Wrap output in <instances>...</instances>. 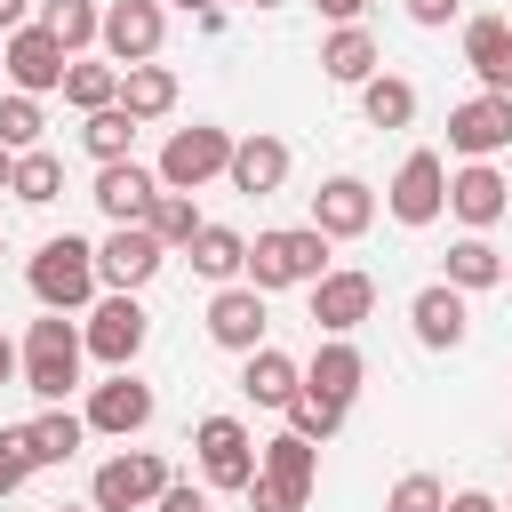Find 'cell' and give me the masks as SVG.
<instances>
[{
  "label": "cell",
  "instance_id": "277c9868",
  "mask_svg": "<svg viewBox=\"0 0 512 512\" xmlns=\"http://www.w3.org/2000/svg\"><path fill=\"white\" fill-rule=\"evenodd\" d=\"M312 488H320V448H312V440L280 432V440H264V448H256L248 512H304V504H312Z\"/></svg>",
  "mask_w": 512,
  "mask_h": 512
},
{
  "label": "cell",
  "instance_id": "4fadbf2b",
  "mask_svg": "<svg viewBox=\"0 0 512 512\" xmlns=\"http://www.w3.org/2000/svg\"><path fill=\"white\" fill-rule=\"evenodd\" d=\"M304 296H312V328H320V336H352V328L376 312V280L352 272V264H328Z\"/></svg>",
  "mask_w": 512,
  "mask_h": 512
},
{
  "label": "cell",
  "instance_id": "83f0119b",
  "mask_svg": "<svg viewBox=\"0 0 512 512\" xmlns=\"http://www.w3.org/2000/svg\"><path fill=\"white\" fill-rule=\"evenodd\" d=\"M456 296H472V288H504V248L488 240V232H464L456 248H448V272H440Z\"/></svg>",
  "mask_w": 512,
  "mask_h": 512
},
{
  "label": "cell",
  "instance_id": "d4e9b609",
  "mask_svg": "<svg viewBox=\"0 0 512 512\" xmlns=\"http://www.w3.org/2000/svg\"><path fill=\"white\" fill-rule=\"evenodd\" d=\"M376 40H368V24H336L328 40H320V72L336 80V88H360V80H376Z\"/></svg>",
  "mask_w": 512,
  "mask_h": 512
},
{
  "label": "cell",
  "instance_id": "7dc6e473",
  "mask_svg": "<svg viewBox=\"0 0 512 512\" xmlns=\"http://www.w3.org/2000/svg\"><path fill=\"white\" fill-rule=\"evenodd\" d=\"M176 8H184V16H200V8H216V0H176Z\"/></svg>",
  "mask_w": 512,
  "mask_h": 512
},
{
  "label": "cell",
  "instance_id": "9c48e42d",
  "mask_svg": "<svg viewBox=\"0 0 512 512\" xmlns=\"http://www.w3.org/2000/svg\"><path fill=\"white\" fill-rule=\"evenodd\" d=\"M144 336H152V312H144L136 296H96V304H88V328H80L88 360H104V368H136Z\"/></svg>",
  "mask_w": 512,
  "mask_h": 512
},
{
  "label": "cell",
  "instance_id": "681fc988",
  "mask_svg": "<svg viewBox=\"0 0 512 512\" xmlns=\"http://www.w3.org/2000/svg\"><path fill=\"white\" fill-rule=\"evenodd\" d=\"M56 512H80V504H56ZM88 512H96V504H88Z\"/></svg>",
  "mask_w": 512,
  "mask_h": 512
},
{
  "label": "cell",
  "instance_id": "816d5d0a",
  "mask_svg": "<svg viewBox=\"0 0 512 512\" xmlns=\"http://www.w3.org/2000/svg\"><path fill=\"white\" fill-rule=\"evenodd\" d=\"M504 192H512V168H504Z\"/></svg>",
  "mask_w": 512,
  "mask_h": 512
},
{
  "label": "cell",
  "instance_id": "ee69618b",
  "mask_svg": "<svg viewBox=\"0 0 512 512\" xmlns=\"http://www.w3.org/2000/svg\"><path fill=\"white\" fill-rule=\"evenodd\" d=\"M16 24H32V0H0V32H16Z\"/></svg>",
  "mask_w": 512,
  "mask_h": 512
},
{
  "label": "cell",
  "instance_id": "1f68e13d",
  "mask_svg": "<svg viewBox=\"0 0 512 512\" xmlns=\"http://www.w3.org/2000/svg\"><path fill=\"white\" fill-rule=\"evenodd\" d=\"M8 192H16L24 208H48V200H64V160H56L48 144L16 152V168H8Z\"/></svg>",
  "mask_w": 512,
  "mask_h": 512
},
{
  "label": "cell",
  "instance_id": "c3c4849f",
  "mask_svg": "<svg viewBox=\"0 0 512 512\" xmlns=\"http://www.w3.org/2000/svg\"><path fill=\"white\" fill-rule=\"evenodd\" d=\"M8 168H16V152H0V192H8Z\"/></svg>",
  "mask_w": 512,
  "mask_h": 512
},
{
  "label": "cell",
  "instance_id": "db71d44e",
  "mask_svg": "<svg viewBox=\"0 0 512 512\" xmlns=\"http://www.w3.org/2000/svg\"><path fill=\"white\" fill-rule=\"evenodd\" d=\"M504 512H512V504H504Z\"/></svg>",
  "mask_w": 512,
  "mask_h": 512
},
{
  "label": "cell",
  "instance_id": "5bb4252c",
  "mask_svg": "<svg viewBox=\"0 0 512 512\" xmlns=\"http://www.w3.org/2000/svg\"><path fill=\"white\" fill-rule=\"evenodd\" d=\"M448 152L456 160H496V152H512V96H464L456 112H448Z\"/></svg>",
  "mask_w": 512,
  "mask_h": 512
},
{
  "label": "cell",
  "instance_id": "6da1fadb",
  "mask_svg": "<svg viewBox=\"0 0 512 512\" xmlns=\"http://www.w3.org/2000/svg\"><path fill=\"white\" fill-rule=\"evenodd\" d=\"M80 360H88L80 328H72L64 312H40V320L24 328V344H16V384H24L40 408H64V392L80 384Z\"/></svg>",
  "mask_w": 512,
  "mask_h": 512
},
{
  "label": "cell",
  "instance_id": "8d00e7d4",
  "mask_svg": "<svg viewBox=\"0 0 512 512\" xmlns=\"http://www.w3.org/2000/svg\"><path fill=\"white\" fill-rule=\"evenodd\" d=\"M40 128H48V112H40V96H0V152H32L40 144Z\"/></svg>",
  "mask_w": 512,
  "mask_h": 512
},
{
  "label": "cell",
  "instance_id": "ac0fdd59",
  "mask_svg": "<svg viewBox=\"0 0 512 512\" xmlns=\"http://www.w3.org/2000/svg\"><path fill=\"white\" fill-rule=\"evenodd\" d=\"M408 328H416L424 352H456V344L472 336V312H464V296H456L448 280H424V288L408 296Z\"/></svg>",
  "mask_w": 512,
  "mask_h": 512
},
{
  "label": "cell",
  "instance_id": "ffe728a7",
  "mask_svg": "<svg viewBox=\"0 0 512 512\" xmlns=\"http://www.w3.org/2000/svg\"><path fill=\"white\" fill-rule=\"evenodd\" d=\"M88 200L104 208V224H144L152 200H160V176L144 160H112V168H96V192Z\"/></svg>",
  "mask_w": 512,
  "mask_h": 512
},
{
  "label": "cell",
  "instance_id": "e575fe53",
  "mask_svg": "<svg viewBox=\"0 0 512 512\" xmlns=\"http://www.w3.org/2000/svg\"><path fill=\"white\" fill-rule=\"evenodd\" d=\"M200 224H208V216L192 208V192H160V200H152V216H144V232H152L168 256H176V248H192V232H200Z\"/></svg>",
  "mask_w": 512,
  "mask_h": 512
},
{
  "label": "cell",
  "instance_id": "836d02e7",
  "mask_svg": "<svg viewBox=\"0 0 512 512\" xmlns=\"http://www.w3.org/2000/svg\"><path fill=\"white\" fill-rule=\"evenodd\" d=\"M64 104H72V112H104V104H120V64H88V56H72V64H64Z\"/></svg>",
  "mask_w": 512,
  "mask_h": 512
},
{
  "label": "cell",
  "instance_id": "4316f807",
  "mask_svg": "<svg viewBox=\"0 0 512 512\" xmlns=\"http://www.w3.org/2000/svg\"><path fill=\"white\" fill-rule=\"evenodd\" d=\"M184 256H192V272H200V280H216V288H232V280L248 272V240H240L232 224H200Z\"/></svg>",
  "mask_w": 512,
  "mask_h": 512
},
{
  "label": "cell",
  "instance_id": "d6a6232c",
  "mask_svg": "<svg viewBox=\"0 0 512 512\" xmlns=\"http://www.w3.org/2000/svg\"><path fill=\"white\" fill-rule=\"evenodd\" d=\"M360 112H368V128H408L416 120V80H400V72L360 80Z\"/></svg>",
  "mask_w": 512,
  "mask_h": 512
},
{
  "label": "cell",
  "instance_id": "f907efd6",
  "mask_svg": "<svg viewBox=\"0 0 512 512\" xmlns=\"http://www.w3.org/2000/svg\"><path fill=\"white\" fill-rule=\"evenodd\" d=\"M504 288H512V256H504Z\"/></svg>",
  "mask_w": 512,
  "mask_h": 512
},
{
  "label": "cell",
  "instance_id": "603a6c76",
  "mask_svg": "<svg viewBox=\"0 0 512 512\" xmlns=\"http://www.w3.org/2000/svg\"><path fill=\"white\" fill-rule=\"evenodd\" d=\"M360 384H368V360H360L352 336H328V344L312 352V368H304V392H320V400H336V408H352Z\"/></svg>",
  "mask_w": 512,
  "mask_h": 512
},
{
  "label": "cell",
  "instance_id": "9a60e30c",
  "mask_svg": "<svg viewBox=\"0 0 512 512\" xmlns=\"http://www.w3.org/2000/svg\"><path fill=\"white\" fill-rule=\"evenodd\" d=\"M264 328H272V312H264V296H256L248 280H232V288L208 296V344H216V352H240V360H248V352L264 344Z\"/></svg>",
  "mask_w": 512,
  "mask_h": 512
},
{
  "label": "cell",
  "instance_id": "30bf717a",
  "mask_svg": "<svg viewBox=\"0 0 512 512\" xmlns=\"http://www.w3.org/2000/svg\"><path fill=\"white\" fill-rule=\"evenodd\" d=\"M152 416H160V400H152V384L136 368H112L104 384H88V408H80V424L88 432H112V440H136Z\"/></svg>",
  "mask_w": 512,
  "mask_h": 512
},
{
  "label": "cell",
  "instance_id": "ab89813d",
  "mask_svg": "<svg viewBox=\"0 0 512 512\" xmlns=\"http://www.w3.org/2000/svg\"><path fill=\"white\" fill-rule=\"evenodd\" d=\"M400 8H408V24L440 32V24H456V8H464V0H400Z\"/></svg>",
  "mask_w": 512,
  "mask_h": 512
},
{
  "label": "cell",
  "instance_id": "52a82bcc",
  "mask_svg": "<svg viewBox=\"0 0 512 512\" xmlns=\"http://www.w3.org/2000/svg\"><path fill=\"white\" fill-rule=\"evenodd\" d=\"M224 160H232V128L192 120V128H168V144H160L152 176H160V192H200L208 176H224Z\"/></svg>",
  "mask_w": 512,
  "mask_h": 512
},
{
  "label": "cell",
  "instance_id": "3957f363",
  "mask_svg": "<svg viewBox=\"0 0 512 512\" xmlns=\"http://www.w3.org/2000/svg\"><path fill=\"white\" fill-rule=\"evenodd\" d=\"M328 272V240L312 232V224H272V232H256L248 240V288L256 296H280V288H312Z\"/></svg>",
  "mask_w": 512,
  "mask_h": 512
},
{
  "label": "cell",
  "instance_id": "4dcf8cb0",
  "mask_svg": "<svg viewBox=\"0 0 512 512\" xmlns=\"http://www.w3.org/2000/svg\"><path fill=\"white\" fill-rule=\"evenodd\" d=\"M80 152H88L96 168H112V160H136V120H128L120 104L88 112V120H80Z\"/></svg>",
  "mask_w": 512,
  "mask_h": 512
},
{
  "label": "cell",
  "instance_id": "d6986e66",
  "mask_svg": "<svg viewBox=\"0 0 512 512\" xmlns=\"http://www.w3.org/2000/svg\"><path fill=\"white\" fill-rule=\"evenodd\" d=\"M288 168H296V152L280 144V136H232V160H224V176H232V192H248V200H264V192H280L288 184Z\"/></svg>",
  "mask_w": 512,
  "mask_h": 512
},
{
  "label": "cell",
  "instance_id": "7a4b0ae2",
  "mask_svg": "<svg viewBox=\"0 0 512 512\" xmlns=\"http://www.w3.org/2000/svg\"><path fill=\"white\" fill-rule=\"evenodd\" d=\"M24 288L40 296V312H88L104 288H96V248L80 240V232H56V240H40L32 248V264H24Z\"/></svg>",
  "mask_w": 512,
  "mask_h": 512
},
{
  "label": "cell",
  "instance_id": "f6af8a7d",
  "mask_svg": "<svg viewBox=\"0 0 512 512\" xmlns=\"http://www.w3.org/2000/svg\"><path fill=\"white\" fill-rule=\"evenodd\" d=\"M0 384H16V344L0 336Z\"/></svg>",
  "mask_w": 512,
  "mask_h": 512
},
{
  "label": "cell",
  "instance_id": "f5cc1de1",
  "mask_svg": "<svg viewBox=\"0 0 512 512\" xmlns=\"http://www.w3.org/2000/svg\"><path fill=\"white\" fill-rule=\"evenodd\" d=\"M0 256H8V240H0Z\"/></svg>",
  "mask_w": 512,
  "mask_h": 512
},
{
  "label": "cell",
  "instance_id": "f1b7e54d",
  "mask_svg": "<svg viewBox=\"0 0 512 512\" xmlns=\"http://www.w3.org/2000/svg\"><path fill=\"white\" fill-rule=\"evenodd\" d=\"M24 440H32V464L48 472V464H72V456H80V440H88V424H80L72 408H40V416L24 424Z\"/></svg>",
  "mask_w": 512,
  "mask_h": 512
},
{
  "label": "cell",
  "instance_id": "44dd1931",
  "mask_svg": "<svg viewBox=\"0 0 512 512\" xmlns=\"http://www.w3.org/2000/svg\"><path fill=\"white\" fill-rule=\"evenodd\" d=\"M376 224V192L360 184V176H328L320 192H312V232L320 240H360Z\"/></svg>",
  "mask_w": 512,
  "mask_h": 512
},
{
  "label": "cell",
  "instance_id": "f546056e",
  "mask_svg": "<svg viewBox=\"0 0 512 512\" xmlns=\"http://www.w3.org/2000/svg\"><path fill=\"white\" fill-rule=\"evenodd\" d=\"M40 32H48L64 56H80V48H96L104 8H96V0H40Z\"/></svg>",
  "mask_w": 512,
  "mask_h": 512
},
{
  "label": "cell",
  "instance_id": "2e32d148",
  "mask_svg": "<svg viewBox=\"0 0 512 512\" xmlns=\"http://www.w3.org/2000/svg\"><path fill=\"white\" fill-rule=\"evenodd\" d=\"M0 64H8V88H16V96H48V88H64V64H72V56H64L40 24H16L8 48H0Z\"/></svg>",
  "mask_w": 512,
  "mask_h": 512
},
{
  "label": "cell",
  "instance_id": "f35d334b",
  "mask_svg": "<svg viewBox=\"0 0 512 512\" xmlns=\"http://www.w3.org/2000/svg\"><path fill=\"white\" fill-rule=\"evenodd\" d=\"M32 472H40V464H32V440H24V424H0V496H16Z\"/></svg>",
  "mask_w": 512,
  "mask_h": 512
},
{
  "label": "cell",
  "instance_id": "b9f144b4",
  "mask_svg": "<svg viewBox=\"0 0 512 512\" xmlns=\"http://www.w3.org/2000/svg\"><path fill=\"white\" fill-rule=\"evenodd\" d=\"M440 512H504V504H496V496H488V488H456V496H448V504H440Z\"/></svg>",
  "mask_w": 512,
  "mask_h": 512
},
{
  "label": "cell",
  "instance_id": "e0dca14e",
  "mask_svg": "<svg viewBox=\"0 0 512 512\" xmlns=\"http://www.w3.org/2000/svg\"><path fill=\"white\" fill-rule=\"evenodd\" d=\"M504 208H512V192H504V168H496V160H464V168H448V216H456L464 232H488Z\"/></svg>",
  "mask_w": 512,
  "mask_h": 512
},
{
  "label": "cell",
  "instance_id": "bcb514c9",
  "mask_svg": "<svg viewBox=\"0 0 512 512\" xmlns=\"http://www.w3.org/2000/svg\"><path fill=\"white\" fill-rule=\"evenodd\" d=\"M216 8H280V0H216Z\"/></svg>",
  "mask_w": 512,
  "mask_h": 512
},
{
  "label": "cell",
  "instance_id": "8992f818",
  "mask_svg": "<svg viewBox=\"0 0 512 512\" xmlns=\"http://www.w3.org/2000/svg\"><path fill=\"white\" fill-rule=\"evenodd\" d=\"M192 456H200V488L208 496H248L256 480V440L240 416H200L192 424Z\"/></svg>",
  "mask_w": 512,
  "mask_h": 512
},
{
  "label": "cell",
  "instance_id": "5b68a950",
  "mask_svg": "<svg viewBox=\"0 0 512 512\" xmlns=\"http://www.w3.org/2000/svg\"><path fill=\"white\" fill-rule=\"evenodd\" d=\"M168 480H176V472H168L160 448H120V456H104V464L88 472V504H96V512H152Z\"/></svg>",
  "mask_w": 512,
  "mask_h": 512
},
{
  "label": "cell",
  "instance_id": "cb8c5ba5",
  "mask_svg": "<svg viewBox=\"0 0 512 512\" xmlns=\"http://www.w3.org/2000/svg\"><path fill=\"white\" fill-rule=\"evenodd\" d=\"M296 384H304V368H296L280 344H256V352L240 360V392H248L256 408H288V400H296Z\"/></svg>",
  "mask_w": 512,
  "mask_h": 512
},
{
  "label": "cell",
  "instance_id": "ba28073f",
  "mask_svg": "<svg viewBox=\"0 0 512 512\" xmlns=\"http://www.w3.org/2000/svg\"><path fill=\"white\" fill-rule=\"evenodd\" d=\"M384 208H392V224H408V232L440 224V216H448V160H440V152H408V160L392 168V184H384Z\"/></svg>",
  "mask_w": 512,
  "mask_h": 512
},
{
  "label": "cell",
  "instance_id": "74e56055",
  "mask_svg": "<svg viewBox=\"0 0 512 512\" xmlns=\"http://www.w3.org/2000/svg\"><path fill=\"white\" fill-rule=\"evenodd\" d=\"M440 504H448V488H440L432 472H400L392 496H384V512H440Z\"/></svg>",
  "mask_w": 512,
  "mask_h": 512
},
{
  "label": "cell",
  "instance_id": "8fae6325",
  "mask_svg": "<svg viewBox=\"0 0 512 512\" xmlns=\"http://www.w3.org/2000/svg\"><path fill=\"white\" fill-rule=\"evenodd\" d=\"M160 40H168V8L160 0H104V32H96V48H104V64H152L160 56Z\"/></svg>",
  "mask_w": 512,
  "mask_h": 512
},
{
  "label": "cell",
  "instance_id": "484cf974",
  "mask_svg": "<svg viewBox=\"0 0 512 512\" xmlns=\"http://www.w3.org/2000/svg\"><path fill=\"white\" fill-rule=\"evenodd\" d=\"M120 112L144 128V120H168L176 112V72L168 64H128L120 72Z\"/></svg>",
  "mask_w": 512,
  "mask_h": 512
},
{
  "label": "cell",
  "instance_id": "7402d4cb",
  "mask_svg": "<svg viewBox=\"0 0 512 512\" xmlns=\"http://www.w3.org/2000/svg\"><path fill=\"white\" fill-rule=\"evenodd\" d=\"M464 64L488 96H512V16H472L464 24Z\"/></svg>",
  "mask_w": 512,
  "mask_h": 512
},
{
  "label": "cell",
  "instance_id": "7c38bea8",
  "mask_svg": "<svg viewBox=\"0 0 512 512\" xmlns=\"http://www.w3.org/2000/svg\"><path fill=\"white\" fill-rule=\"evenodd\" d=\"M160 264H168V248H160L144 224H112L104 248H96V288H104V296H136Z\"/></svg>",
  "mask_w": 512,
  "mask_h": 512
},
{
  "label": "cell",
  "instance_id": "60d3db41",
  "mask_svg": "<svg viewBox=\"0 0 512 512\" xmlns=\"http://www.w3.org/2000/svg\"><path fill=\"white\" fill-rule=\"evenodd\" d=\"M152 512H208V488H192V480H168Z\"/></svg>",
  "mask_w": 512,
  "mask_h": 512
},
{
  "label": "cell",
  "instance_id": "d590c367",
  "mask_svg": "<svg viewBox=\"0 0 512 512\" xmlns=\"http://www.w3.org/2000/svg\"><path fill=\"white\" fill-rule=\"evenodd\" d=\"M280 416H288V432H296V440H312V448L344 432V408H336V400H320V392H304V384H296V400H288Z\"/></svg>",
  "mask_w": 512,
  "mask_h": 512
},
{
  "label": "cell",
  "instance_id": "7bdbcfd3",
  "mask_svg": "<svg viewBox=\"0 0 512 512\" xmlns=\"http://www.w3.org/2000/svg\"><path fill=\"white\" fill-rule=\"evenodd\" d=\"M376 0H320V16H336V24H360Z\"/></svg>",
  "mask_w": 512,
  "mask_h": 512
}]
</instances>
